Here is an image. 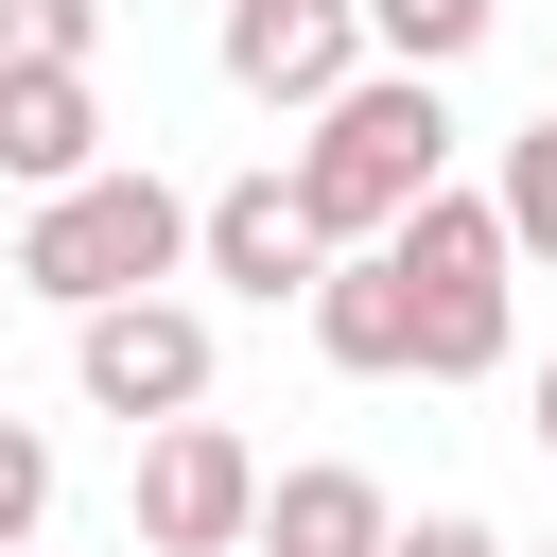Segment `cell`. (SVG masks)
<instances>
[{"mask_svg":"<svg viewBox=\"0 0 557 557\" xmlns=\"http://www.w3.org/2000/svg\"><path fill=\"white\" fill-rule=\"evenodd\" d=\"M400 296H418V383H487L522 348V261H505V209L487 191H418L400 209Z\"/></svg>","mask_w":557,"mask_h":557,"instance_id":"cell-3","label":"cell"},{"mask_svg":"<svg viewBox=\"0 0 557 557\" xmlns=\"http://www.w3.org/2000/svg\"><path fill=\"white\" fill-rule=\"evenodd\" d=\"M522 435H540V453H557V366H540V383H522Z\"/></svg>","mask_w":557,"mask_h":557,"instance_id":"cell-16","label":"cell"},{"mask_svg":"<svg viewBox=\"0 0 557 557\" xmlns=\"http://www.w3.org/2000/svg\"><path fill=\"white\" fill-rule=\"evenodd\" d=\"M487 209H505V261H557V104L505 139V174H487Z\"/></svg>","mask_w":557,"mask_h":557,"instance_id":"cell-12","label":"cell"},{"mask_svg":"<svg viewBox=\"0 0 557 557\" xmlns=\"http://www.w3.org/2000/svg\"><path fill=\"white\" fill-rule=\"evenodd\" d=\"M313 348H331L348 383H418V296H400L383 244H348V261L313 278Z\"/></svg>","mask_w":557,"mask_h":557,"instance_id":"cell-10","label":"cell"},{"mask_svg":"<svg viewBox=\"0 0 557 557\" xmlns=\"http://www.w3.org/2000/svg\"><path fill=\"white\" fill-rule=\"evenodd\" d=\"M383 540H400L383 470H348V453H313V470H261V540H244V557H383Z\"/></svg>","mask_w":557,"mask_h":557,"instance_id":"cell-8","label":"cell"},{"mask_svg":"<svg viewBox=\"0 0 557 557\" xmlns=\"http://www.w3.org/2000/svg\"><path fill=\"white\" fill-rule=\"evenodd\" d=\"M383 557H505V540H487V522H470V505H418V522H400V540H383Z\"/></svg>","mask_w":557,"mask_h":557,"instance_id":"cell-15","label":"cell"},{"mask_svg":"<svg viewBox=\"0 0 557 557\" xmlns=\"http://www.w3.org/2000/svg\"><path fill=\"white\" fill-rule=\"evenodd\" d=\"M174 261H191V191L139 174V157H104V174H70V191L17 209V296H52V313H122Z\"/></svg>","mask_w":557,"mask_h":557,"instance_id":"cell-2","label":"cell"},{"mask_svg":"<svg viewBox=\"0 0 557 557\" xmlns=\"http://www.w3.org/2000/svg\"><path fill=\"white\" fill-rule=\"evenodd\" d=\"M70 400L157 435V418H209V313L191 296H122V313H70Z\"/></svg>","mask_w":557,"mask_h":557,"instance_id":"cell-4","label":"cell"},{"mask_svg":"<svg viewBox=\"0 0 557 557\" xmlns=\"http://www.w3.org/2000/svg\"><path fill=\"white\" fill-rule=\"evenodd\" d=\"M278 191L313 209L331 261H348V244H400V209L453 191V104H435V70H366V87H331V104L296 122Z\"/></svg>","mask_w":557,"mask_h":557,"instance_id":"cell-1","label":"cell"},{"mask_svg":"<svg viewBox=\"0 0 557 557\" xmlns=\"http://www.w3.org/2000/svg\"><path fill=\"white\" fill-rule=\"evenodd\" d=\"M104 52V0H0V70H87Z\"/></svg>","mask_w":557,"mask_h":557,"instance_id":"cell-13","label":"cell"},{"mask_svg":"<svg viewBox=\"0 0 557 557\" xmlns=\"http://www.w3.org/2000/svg\"><path fill=\"white\" fill-rule=\"evenodd\" d=\"M52 487H70V470H52V435H35V418H0V557H35Z\"/></svg>","mask_w":557,"mask_h":557,"instance_id":"cell-14","label":"cell"},{"mask_svg":"<svg viewBox=\"0 0 557 557\" xmlns=\"http://www.w3.org/2000/svg\"><path fill=\"white\" fill-rule=\"evenodd\" d=\"M540 557H557V540H540Z\"/></svg>","mask_w":557,"mask_h":557,"instance_id":"cell-17","label":"cell"},{"mask_svg":"<svg viewBox=\"0 0 557 557\" xmlns=\"http://www.w3.org/2000/svg\"><path fill=\"white\" fill-rule=\"evenodd\" d=\"M505 35V0H366V70H470Z\"/></svg>","mask_w":557,"mask_h":557,"instance_id":"cell-11","label":"cell"},{"mask_svg":"<svg viewBox=\"0 0 557 557\" xmlns=\"http://www.w3.org/2000/svg\"><path fill=\"white\" fill-rule=\"evenodd\" d=\"M261 540V453L226 418H157L139 435V557H244Z\"/></svg>","mask_w":557,"mask_h":557,"instance_id":"cell-5","label":"cell"},{"mask_svg":"<svg viewBox=\"0 0 557 557\" xmlns=\"http://www.w3.org/2000/svg\"><path fill=\"white\" fill-rule=\"evenodd\" d=\"M226 87L244 104H278V122H313L331 87H366V0H226Z\"/></svg>","mask_w":557,"mask_h":557,"instance_id":"cell-6","label":"cell"},{"mask_svg":"<svg viewBox=\"0 0 557 557\" xmlns=\"http://www.w3.org/2000/svg\"><path fill=\"white\" fill-rule=\"evenodd\" d=\"M191 261H209L226 296H261V313H278V296L313 313V278H331V244H313V209H296L278 174H226V191H191Z\"/></svg>","mask_w":557,"mask_h":557,"instance_id":"cell-7","label":"cell"},{"mask_svg":"<svg viewBox=\"0 0 557 557\" xmlns=\"http://www.w3.org/2000/svg\"><path fill=\"white\" fill-rule=\"evenodd\" d=\"M70 174H104V87L87 70H0V191L35 209Z\"/></svg>","mask_w":557,"mask_h":557,"instance_id":"cell-9","label":"cell"}]
</instances>
